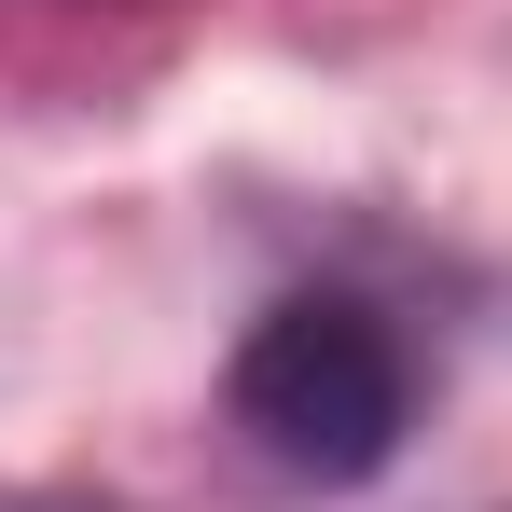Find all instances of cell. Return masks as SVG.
<instances>
[{"instance_id": "6da1fadb", "label": "cell", "mask_w": 512, "mask_h": 512, "mask_svg": "<svg viewBox=\"0 0 512 512\" xmlns=\"http://www.w3.org/2000/svg\"><path fill=\"white\" fill-rule=\"evenodd\" d=\"M402 416H416V374H402V333L346 291H291L250 346H236V429L291 485H374L402 457Z\"/></svg>"}]
</instances>
